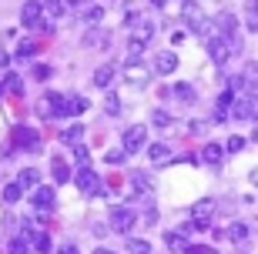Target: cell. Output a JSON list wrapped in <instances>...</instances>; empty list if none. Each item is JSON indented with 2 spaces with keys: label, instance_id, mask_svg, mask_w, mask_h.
Listing matches in <instances>:
<instances>
[{
  "label": "cell",
  "instance_id": "14",
  "mask_svg": "<svg viewBox=\"0 0 258 254\" xmlns=\"http://www.w3.org/2000/svg\"><path fill=\"white\" fill-rule=\"evenodd\" d=\"M231 104H235V94H231V91H221V94H218V104H215V121H228Z\"/></svg>",
  "mask_w": 258,
  "mask_h": 254
},
{
  "label": "cell",
  "instance_id": "44",
  "mask_svg": "<svg viewBox=\"0 0 258 254\" xmlns=\"http://www.w3.org/2000/svg\"><path fill=\"white\" fill-rule=\"evenodd\" d=\"M245 24H248V30L255 34V27H258V20H255V10H248V20H245Z\"/></svg>",
  "mask_w": 258,
  "mask_h": 254
},
{
  "label": "cell",
  "instance_id": "23",
  "mask_svg": "<svg viewBox=\"0 0 258 254\" xmlns=\"http://www.w3.org/2000/svg\"><path fill=\"white\" fill-rule=\"evenodd\" d=\"M228 237L241 244V241H248V237H251V227H248V224H241V221H238V224H231V227H228Z\"/></svg>",
  "mask_w": 258,
  "mask_h": 254
},
{
  "label": "cell",
  "instance_id": "9",
  "mask_svg": "<svg viewBox=\"0 0 258 254\" xmlns=\"http://www.w3.org/2000/svg\"><path fill=\"white\" fill-rule=\"evenodd\" d=\"M144 144H148V127H127L124 131V147H121V151L124 154H138Z\"/></svg>",
  "mask_w": 258,
  "mask_h": 254
},
{
  "label": "cell",
  "instance_id": "22",
  "mask_svg": "<svg viewBox=\"0 0 258 254\" xmlns=\"http://www.w3.org/2000/svg\"><path fill=\"white\" fill-rule=\"evenodd\" d=\"M127 181H131L134 191H151V188H154V184H151V174H141V171H134Z\"/></svg>",
  "mask_w": 258,
  "mask_h": 254
},
{
  "label": "cell",
  "instance_id": "35",
  "mask_svg": "<svg viewBox=\"0 0 258 254\" xmlns=\"http://www.w3.org/2000/svg\"><path fill=\"white\" fill-rule=\"evenodd\" d=\"M104 160L111 164V167H117V164H124V160H127V154H124V151H114V147H111V151L104 154Z\"/></svg>",
  "mask_w": 258,
  "mask_h": 254
},
{
  "label": "cell",
  "instance_id": "3",
  "mask_svg": "<svg viewBox=\"0 0 258 254\" xmlns=\"http://www.w3.org/2000/svg\"><path fill=\"white\" fill-rule=\"evenodd\" d=\"M134 221H138V214H134V207H127V204H117V207H111V227H114L117 234H127L134 227Z\"/></svg>",
  "mask_w": 258,
  "mask_h": 254
},
{
  "label": "cell",
  "instance_id": "10",
  "mask_svg": "<svg viewBox=\"0 0 258 254\" xmlns=\"http://www.w3.org/2000/svg\"><path fill=\"white\" fill-rule=\"evenodd\" d=\"M30 204L40 207V211H50V207H54V191L44 188V184H37V188L30 191Z\"/></svg>",
  "mask_w": 258,
  "mask_h": 254
},
{
  "label": "cell",
  "instance_id": "27",
  "mask_svg": "<svg viewBox=\"0 0 258 254\" xmlns=\"http://www.w3.org/2000/svg\"><path fill=\"white\" fill-rule=\"evenodd\" d=\"M221 144H208V147H205V151H201V160H205V164H218L221 160Z\"/></svg>",
  "mask_w": 258,
  "mask_h": 254
},
{
  "label": "cell",
  "instance_id": "5",
  "mask_svg": "<svg viewBox=\"0 0 258 254\" xmlns=\"http://www.w3.org/2000/svg\"><path fill=\"white\" fill-rule=\"evenodd\" d=\"M14 147H20V151H40V134L34 127H14Z\"/></svg>",
  "mask_w": 258,
  "mask_h": 254
},
{
  "label": "cell",
  "instance_id": "15",
  "mask_svg": "<svg viewBox=\"0 0 258 254\" xmlns=\"http://www.w3.org/2000/svg\"><path fill=\"white\" fill-rule=\"evenodd\" d=\"M37 181H40L37 167H24V171L17 174V184H20V191H34V188H37Z\"/></svg>",
  "mask_w": 258,
  "mask_h": 254
},
{
  "label": "cell",
  "instance_id": "6",
  "mask_svg": "<svg viewBox=\"0 0 258 254\" xmlns=\"http://www.w3.org/2000/svg\"><path fill=\"white\" fill-rule=\"evenodd\" d=\"M74 184H77L81 191H84L87 198L101 194V178H97V174H94L91 167H81V171H77V174H74Z\"/></svg>",
  "mask_w": 258,
  "mask_h": 254
},
{
  "label": "cell",
  "instance_id": "40",
  "mask_svg": "<svg viewBox=\"0 0 258 254\" xmlns=\"http://www.w3.org/2000/svg\"><path fill=\"white\" fill-rule=\"evenodd\" d=\"M198 231H201V227L195 224V221H188V224H184L181 231H178V234H184V237H195V234H198Z\"/></svg>",
  "mask_w": 258,
  "mask_h": 254
},
{
  "label": "cell",
  "instance_id": "4",
  "mask_svg": "<svg viewBox=\"0 0 258 254\" xmlns=\"http://www.w3.org/2000/svg\"><path fill=\"white\" fill-rule=\"evenodd\" d=\"M20 24L30 30H40L44 24V7H40V0H27L24 7H20Z\"/></svg>",
  "mask_w": 258,
  "mask_h": 254
},
{
  "label": "cell",
  "instance_id": "13",
  "mask_svg": "<svg viewBox=\"0 0 258 254\" xmlns=\"http://www.w3.org/2000/svg\"><path fill=\"white\" fill-rule=\"evenodd\" d=\"M151 34H154V24H151V20H141V24H134L131 44H134V47H144V44L151 40Z\"/></svg>",
  "mask_w": 258,
  "mask_h": 254
},
{
  "label": "cell",
  "instance_id": "18",
  "mask_svg": "<svg viewBox=\"0 0 258 254\" xmlns=\"http://www.w3.org/2000/svg\"><path fill=\"white\" fill-rule=\"evenodd\" d=\"M148 157H151L154 164H164V160H171V151H168V144H151V147H148Z\"/></svg>",
  "mask_w": 258,
  "mask_h": 254
},
{
  "label": "cell",
  "instance_id": "1",
  "mask_svg": "<svg viewBox=\"0 0 258 254\" xmlns=\"http://www.w3.org/2000/svg\"><path fill=\"white\" fill-rule=\"evenodd\" d=\"M37 114L40 117H67L71 114V101L60 94H44L37 104Z\"/></svg>",
  "mask_w": 258,
  "mask_h": 254
},
{
  "label": "cell",
  "instance_id": "30",
  "mask_svg": "<svg viewBox=\"0 0 258 254\" xmlns=\"http://www.w3.org/2000/svg\"><path fill=\"white\" fill-rule=\"evenodd\" d=\"M151 124H154V127H161V131H168V127H171V114H168V111H154Z\"/></svg>",
  "mask_w": 258,
  "mask_h": 254
},
{
  "label": "cell",
  "instance_id": "26",
  "mask_svg": "<svg viewBox=\"0 0 258 254\" xmlns=\"http://www.w3.org/2000/svg\"><path fill=\"white\" fill-rule=\"evenodd\" d=\"M164 244L171 247V251H184V247H188V237L178 234V231H171V234H164Z\"/></svg>",
  "mask_w": 258,
  "mask_h": 254
},
{
  "label": "cell",
  "instance_id": "36",
  "mask_svg": "<svg viewBox=\"0 0 258 254\" xmlns=\"http://www.w3.org/2000/svg\"><path fill=\"white\" fill-rule=\"evenodd\" d=\"M30 74H34V80H50V74H54V70H50L47 64H34V70H30Z\"/></svg>",
  "mask_w": 258,
  "mask_h": 254
},
{
  "label": "cell",
  "instance_id": "25",
  "mask_svg": "<svg viewBox=\"0 0 258 254\" xmlns=\"http://www.w3.org/2000/svg\"><path fill=\"white\" fill-rule=\"evenodd\" d=\"M101 20H104V7H97V4H94V7L84 10V24H87V27H97Z\"/></svg>",
  "mask_w": 258,
  "mask_h": 254
},
{
  "label": "cell",
  "instance_id": "2",
  "mask_svg": "<svg viewBox=\"0 0 258 254\" xmlns=\"http://www.w3.org/2000/svg\"><path fill=\"white\" fill-rule=\"evenodd\" d=\"M181 20L195 30V34H205V27H208V20H205V10H201L195 0H184V4H181Z\"/></svg>",
  "mask_w": 258,
  "mask_h": 254
},
{
  "label": "cell",
  "instance_id": "49",
  "mask_svg": "<svg viewBox=\"0 0 258 254\" xmlns=\"http://www.w3.org/2000/svg\"><path fill=\"white\" fill-rule=\"evenodd\" d=\"M64 4H84V0H64Z\"/></svg>",
  "mask_w": 258,
  "mask_h": 254
},
{
  "label": "cell",
  "instance_id": "16",
  "mask_svg": "<svg viewBox=\"0 0 258 254\" xmlns=\"http://www.w3.org/2000/svg\"><path fill=\"white\" fill-rule=\"evenodd\" d=\"M171 94L178 97L181 104H191L195 97H198V91H195V84H188V80H181V84H174V87H171Z\"/></svg>",
  "mask_w": 258,
  "mask_h": 254
},
{
  "label": "cell",
  "instance_id": "31",
  "mask_svg": "<svg viewBox=\"0 0 258 254\" xmlns=\"http://www.w3.org/2000/svg\"><path fill=\"white\" fill-rule=\"evenodd\" d=\"M127 247H131L134 254H151V244H148L144 237H127Z\"/></svg>",
  "mask_w": 258,
  "mask_h": 254
},
{
  "label": "cell",
  "instance_id": "33",
  "mask_svg": "<svg viewBox=\"0 0 258 254\" xmlns=\"http://www.w3.org/2000/svg\"><path fill=\"white\" fill-rule=\"evenodd\" d=\"M17 198H20V184L14 181V184L4 188V204H17Z\"/></svg>",
  "mask_w": 258,
  "mask_h": 254
},
{
  "label": "cell",
  "instance_id": "47",
  "mask_svg": "<svg viewBox=\"0 0 258 254\" xmlns=\"http://www.w3.org/2000/svg\"><path fill=\"white\" fill-rule=\"evenodd\" d=\"M7 64H10V57L4 54V50H0V67H7Z\"/></svg>",
  "mask_w": 258,
  "mask_h": 254
},
{
  "label": "cell",
  "instance_id": "8",
  "mask_svg": "<svg viewBox=\"0 0 258 254\" xmlns=\"http://www.w3.org/2000/svg\"><path fill=\"white\" fill-rule=\"evenodd\" d=\"M215 211H218V204H215V201H211V198H201L198 204L191 207V221H195L198 227H208L211 217H215Z\"/></svg>",
  "mask_w": 258,
  "mask_h": 254
},
{
  "label": "cell",
  "instance_id": "20",
  "mask_svg": "<svg viewBox=\"0 0 258 254\" xmlns=\"http://www.w3.org/2000/svg\"><path fill=\"white\" fill-rule=\"evenodd\" d=\"M50 174H54V181H71V167H67V160H60V157H54V164H50Z\"/></svg>",
  "mask_w": 258,
  "mask_h": 254
},
{
  "label": "cell",
  "instance_id": "39",
  "mask_svg": "<svg viewBox=\"0 0 258 254\" xmlns=\"http://www.w3.org/2000/svg\"><path fill=\"white\" fill-rule=\"evenodd\" d=\"M104 111H107V114H117V111H121V101H117V94H107Z\"/></svg>",
  "mask_w": 258,
  "mask_h": 254
},
{
  "label": "cell",
  "instance_id": "11",
  "mask_svg": "<svg viewBox=\"0 0 258 254\" xmlns=\"http://www.w3.org/2000/svg\"><path fill=\"white\" fill-rule=\"evenodd\" d=\"M154 70L158 74H174L178 70V54L174 50H161V54L154 57Z\"/></svg>",
  "mask_w": 258,
  "mask_h": 254
},
{
  "label": "cell",
  "instance_id": "48",
  "mask_svg": "<svg viewBox=\"0 0 258 254\" xmlns=\"http://www.w3.org/2000/svg\"><path fill=\"white\" fill-rule=\"evenodd\" d=\"M94 254H111V251H104V247H97V251H94Z\"/></svg>",
  "mask_w": 258,
  "mask_h": 254
},
{
  "label": "cell",
  "instance_id": "24",
  "mask_svg": "<svg viewBox=\"0 0 258 254\" xmlns=\"http://www.w3.org/2000/svg\"><path fill=\"white\" fill-rule=\"evenodd\" d=\"M111 77H114V67L104 64V67H97V70H94V84L97 87H107V84H111Z\"/></svg>",
  "mask_w": 258,
  "mask_h": 254
},
{
  "label": "cell",
  "instance_id": "37",
  "mask_svg": "<svg viewBox=\"0 0 258 254\" xmlns=\"http://www.w3.org/2000/svg\"><path fill=\"white\" fill-rule=\"evenodd\" d=\"M71 101V114H84L87 111V97H67Z\"/></svg>",
  "mask_w": 258,
  "mask_h": 254
},
{
  "label": "cell",
  "instance_id": "12",
  "mask_svg": "<svg viewBox=\"0 0 258 254\" xmlns=\"http://www.w3.org/2000/svg\"><path fill=\"white\" fill-rule=\"evenodd\" d=\"M231 111H235V117L255 124V97H241V101H235V104H231Z\"/></svg>",
  "mask_w": 258,
  "mask_h": 254
},
{
  "label": "cell",
  "instance_id": "43",
  "mask_svg": "<svg viewBox=\"0 0 258 254\" xmlns=\"http://www.w3.org/2000/svg\"><path fill=\"white\" fill-rule=\"evenodd\" d=\"M245 147V137H231L228 141V151H241Z\"/></svg>",
  "mask_w": 258,
  "mask_h": 254
},
{
  "label": "cell",
  "instance_id": "29",
  "mask_svg": "<svg viewBox=\"0 0 258 254\" xmlns=\"http://www.w3.org/2000/svg\"><path fill=\"white\" fill-rule=\"evenodd\" d=\"M7 254H27V241H24L20 234H14L7 241Z\"/></svg>",
  "mask_w": 258,
  "mask_h": 254
},
{
  "label": "cell",
  "instance_id": "17",
  "mask_svg": "<svg viewBox=\"0 0 258 254\" xmlns=\"http://www.w3.org/2000/svg\"><path fill=\"white\" fill-rule=\"evenodd\" d=\"M81 137H84V127H81V124H71V127L60 131V141L64 144H81Z\"/></svg>",
  "mask_w": 258,
  "mask_h": 254
},
{
  "label": "cell",
  "instance_id": "19",
  "mask_svg": "<svg viewBox=\"0 0 258 254\" xmlns=\"http://www.w3.org/2000/svg\"><path fill=\"white\" fill-rule=\"evenodd\" d=\"M44 10H47V20H60L64 10H67V4L64 0H44Z\"/></svg>",
  "mask_w": 258,
  "mask_h": 254
},
{
  "label": "cell",
  "instance_id": "45",
  "mask_svg": "<svg viewBox=\"0 0 258 254\" xmlns=\"http://www.w3.org/2000/svg\"><path fill=\"white\" fill-rule=\"evenodd\" d=\"M188 131H191V134H201V131H205V124H201V121H191V124H188Z\"/></svg>",
  "mask_w": 258,
  "mask_h": 254
},
{
  "label": "cell",
  "instance_id": "7",
  "mask_svg": "<svg viewBox=\"0 0 258 254\" xmlns=\"http://www.w3.org/2000/svg\"><path fill=\"white\" fill-rule=\"evenodd\" d=\"M208 54L215 64H225L231 57V37H221V34H215V37H208Z\"/></svg>",
  "mask_w": 258,
  "mask_h": 254
},
{
  "label": "cell",
  "instance_id": "34",
  "mask_svg": "<svg viewBox=\"0 0 258 254\" xmlns=\"http://www.w3.org/2000/svg\"><path fill=\"white\" fill-rule=\"evenodd\" d=\"M74 160L81 164V167H91V151H87L84 144H77V147H74Z\"/></svg>",
  "mask_w": 258,
  "mask_h": 254
},
{
  "label": "cell",
  "instance_id": "21",
  "mask_svg": "<svg viewBox=\"0 0 258 254\" xmlns=\"http://www.w3.org/2000/svg\"><path fill=\"white\" fill-rule=\"evenodd\" d=\"M87 47H97V50H101V47H107V40H111V34H104V30H87Z\"/></svg>",
  "mask_w": 258,
  "mask_h": 254
},
{
  "label": "cell",
  "instance_id": "42",
  "mask_svg": "<svg viewBox=\"0 0 258 254\" xmlns=\"http://www.w3.org/2000/svg\"><path fill=\"white\" fill-rule=\"evenodd\" d=\"M184 251H188V254H215L211 247H201V244H188Z\"/></svg>",
  "mask_w": 258,
  "mask_h": 254
},
{
  "label": "cell",
  "instance_id": "41",
  "mask_svg": "<svg viewBox=\"0 0 258 254\" xmlns=\"http://www.w3.org/2000/svg\"><path fill=\"white\" fill-rule=\"evenodd\" d=\"M144 221H148V224H154V221H158V211H154V204H144Z\"/></svg>",
  "mask_w": 258,
  "mask_h": 254
},
{
  "label": "cell",
  "instance_id": "28",
  "mask_svg": "<svg viewBox=\"0 0 258 254\" xmlns=\"http://www.w3.org/2000/svg\"><path fill=\"white\" fill-rule=\"evenodd\" d=\"M4 87H7V91H10V94H24V80H20V77L17 74H7V77H4Z\"/></svg>",
  "mask_w": 258,
  "mask_h": 254
},
{
  "label": "cell",
  "instance_id": "32",
  "mask_svg": "<svg viewBox=\"0 0 258 254\" xmlns=\"http://www.w3.org/2000/svg\"><path fill=\"white\" fill-rule=\"evenodd\" d=\"M127 80H131V84H144V80H148V74H144L138 64H127Z\"/></svg>",
  "mask_w": 258,
  "mask_h": 254
},
{
  "label": "cell",
  "instance_id": "38",
  "mask_svg": "<svg viewBox=\"0 0 258 254\" xmlns=\"http://www.w3.org/2000/svg\"><path fill=\"white\" fill-rule=\"evenodd\" d=\"M34 50H37V44H34V40H20V44H17V57H30Z\"/></svg>",
  "mask_w": 258,
  "mask_h": 254
},
{
  "label": "cell",
  "instance_id": "46",
  "mask_svg": "<svg viewBox=\"0 0 258 254\" xmlns=\"http://www.w3.org/2000/svg\"><path fill=\"white\" fill-rule=\"evenodd\" d=\"M57 254H81V251H77L74 244H60V251H57Z\"/></svg>",
  "mask_w": 258,
  "mask_h": 254
}]
</instances>
